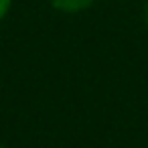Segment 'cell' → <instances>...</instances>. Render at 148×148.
Returning a JSON list of instances; mask_svg holds the SVG:
<instances>
[{
  "label": "cell",
  "instance_id": "cell-3",
  "mask_svg": "<svg viewBox=\"0 0 148 148\" xmlns=\"http://www.w3.org/2000/svg\"><path fill=\"white\" fill-rule=\"evenodd\" d=\"M144 25L148 27V4L144 6Z\"/></svg>",
  "mask_w": 148,
  "mask_h": 148
},
{
  "label": "cell",
  "instance_id": "cell-4",
  "mask_svg": "<svg viewBox=\"0 0 148 148\" xmlns=\"http://www.w3.org/2000/svg\"><path fill=\"white\" fill-rule=\"evenodd\" d=\"M0 148H4V146H0Z\"/></svg>",
  "mask_w": 148,
  "mask_h": 148
},
{
  "label": "cell",
  "instance_id": "cell-1",
  "mask_svg": "<svg viewBox=\"0 0 148 148\" xmlns=\"http://www.w3.org/2000/svg\"><path fill=\"white\" fill-rule=\"evenodd\" d=\"M53 6L61 12H79L93 4V0H51Z\"/></svg>",
  "mask_w": 148,
  "mask_h": 148
},
{
  "label": "cell",
  "instance_id": "cell-2",
  "mask_svg": "<svg viewBox=\"0 0 148 148\" xmlns=\"http://www.w3.org/2000/svg\"><path fill=\"white\" fill-rule=\"evenodd\" d=\"M10 4H12V0H0V21H2V18L8 14Z\"/></svg>",
  "mask_w": 148,
  "mask_h": 148
}]
</instances>
